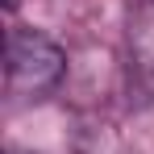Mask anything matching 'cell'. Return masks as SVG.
Here are the masks:
<instances>
[{"label": "cell", "instance_id": "1", "mask_svg": "<svg viewBox=\"0 0 154 154\" xmlns=\"http://www.w3.org/2000/svg\"><path fill=\"white\" fill-rule=\"evenodd\" d=\"M67 71V54L38 29H8L4 79L13 96H46Z\"/></svg>", "mask_w": 154, "mask_h": 154}, {"label": "cell", "instance_id": "2", "mask_svg": "<svg viewBox=\"0 0 154 154\" xmlns=\"http://www.w3.org/2000/svg\"><path fill=\"white\" fill-rule=\"evenodd\" d=\"M8 154H21V150H8Z\"/></svg>", "mask_w": 154, "mask_h": 154}]
</instances>
